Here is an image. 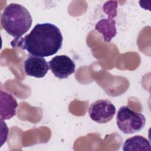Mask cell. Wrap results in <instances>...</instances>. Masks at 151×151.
Wrapping results in <instances>:
<instances>
[{
	"label": "cell",
	"instance_id": "obj_5",
	"mask_svg": "<svg viewBox=\"0 0 151 151\" xmlns=\"http://www.w3.org/2000/svg\"><path fill=\"white\" fill-rule=\"evenodd\" d=\"M49 67L53 74L59 79L68 78L76 68L74 62L67 55H59L49 61Z\"/></svg>",
	"mask_w": 151,
	"mask_h": 151
},
{
	"label": "cell",
	"instance_id": "obj_6",
	"mask_svg": "<svg viewBox=\"0 0 151 151\" xmlns=\"http://www.w3.org/2000/svg\"><path fill=\"white\" fill-rule=\"evenodd\" d=\"M24 68L27 76L42 78L46 75L50 67L44 57L31 55L24 61Z\"/></svg>",
	"mask_w": 151,
	"mask_h": 151
},
{
	"label": "cell",
	"instance_id": "obj_2",
	"mask_svg": "<svg viewBox=\"0 0 151 151\" xmlns=\"http://www.w3.org/2000/svg\"><path fill=\"white\" fill-rule=\"evenodd\" d=\"M1 22L9 35L19 39L31 28L32 18L26 8L21 4L11 3L4 8Z\"/></svg>",
	"mask_w": 151,
	"mask_h": 151
},
{
	"label": "cell",
	"instance_id": "obj_9",
	"mask_svg": "<svg viewBox=\"0 0 151 151\" xmlns=\"http://www.w3.org/2000/svg\"><path fill=\"white\" fill-rule=\"evenodd\" d=\"M150 149L149 141L140 135L127 139L122 147V150L124 151H150Z\"/></svg>",
	"mask_w": 151,
	"mask_h": 151
},
{
	"label": "cell",
	"instance_id": "obj_7",
	"mask_svg": "<svg viewBox=\"0 0 151 151\" xmlns=\"http://www.w3.org/2000/svg\"><path fill=\"white\" fill-rule=\"evenodd\" d=\"M0 117L2 120H8L16 114L18 103L9 93L1 90L0 94Z\"/></svg>",
	"mask_w": 151,
	"mask_h": 151
},
{
	"label": "cell",
	"instance_id": "obj_3",
	"mask_svg": "<svg viewBox=\"0 0 151 151\" xmlns=\"http://www.w3.org/2000/svg\"><path fill=\"white\" fill-rule=\"evenodd\" d=\"M119 129L124 134H132L141 131L145 126L146 118L142 113L136 112L127 106L119 108L116 115Z\"/></svg>",
	"mask_w": 151,
	"mask_h": 151
},
{
	"label": "cell",
	"instance_id": "obj_8",
	"mask_svg": "<svg viewBox=\"0 0 151 151\" xmlns=\"http://www.w3.org/2000/svg\"><path fill=\"white\" fill-rule=\"evenodd\" d=\"M113 18L108 16L107 18L98 21L95 26V29L103 35L105 42H110L116 35V21Z\"/></svg>",
	"mask_w": 151,
	"mask_h": 151
},
{
	"label": "cell",
	"instance_id": "obj_1",
	"mask_svg": "<svg viewBox=\"0 0 151 151\" xmlns=\"http://www.w3.org/2000/svg\"><path fill=\"white\" fill-rule=\"evenodd\" d=\"M63 35L58 27L45 22L36 24L23 38L14 39L12 47H19L32 55L48 57L56 54L62 47Z\"/></svg>",
	"mask_w": 151,
	"mask_h": 151
},
{
	"label": "cell",
	"instance_id": "obj_4",
	"mask_svg": "<svg viewBox=\"0 0 151 151\" xmlns=\"http://www.w3.org/2000/svg\"><path fill=\"white\" fill-rule=\"evenodd\" d=\"M116 111L115 106L107 99L98 100L88 108V114L91 120L100 124L110 122L113 118Z\"/></svg>",
	"mask_w": 151,
	"mask_h": 151
}]
</instances>
